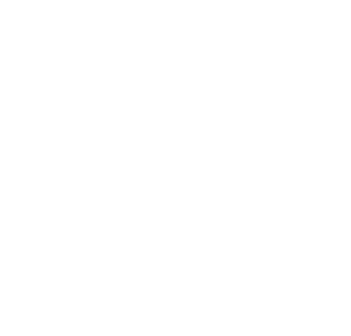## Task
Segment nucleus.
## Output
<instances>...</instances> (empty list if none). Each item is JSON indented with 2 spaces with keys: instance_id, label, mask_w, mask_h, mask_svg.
<instances>
[]
</instances>
